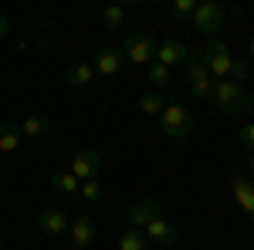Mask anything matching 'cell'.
<instances>
[{
	"mask_svg": "<svg viewBox=\"0 0 254 250\" xmlns=\"http://www.w3.org/2000/svg\"><path fill=\"white\" fill-rule=\"evenodd\" d=\"M210 105H214L220 115L237 118V115H244V112L254 108V95L244 85H237V81H214V88H210Z\"/></svg>",
	"mask_w": 254,
	"mask_h": 250,
	"instance_id": "1",
	"label": "cell"
},
{
	"mask_svg": "<svg viewBox=\"0 0 254 250\" xmlns=\"http://www.w3.org/2000/svg\"><path fill=\"white\" fill-rule=\"evenodd\" d=\"M200 54H203V64H207V71H210L214 81H227V78L234 75V61L237 58L231 54V48H227L220 38H210Z\"/></svg>",
	"mask_w": 254,
	"mask_h": 250,
	"instance_id": "2",
	"label": "cell"
},
{
	"mask_svg": "<svg viewBox=\"0 0 254 250\" xmlns=\"http://www.w3.org/2000/svg\"><path fill=\"white\" fill-rule=\"evenodd\" d=\"M196 129V118L190 115V108H183L180 101H170L166 108H163V132L170 135L173 142H183V139H190Z\"/></svg>",
	"mask_w": 254,
	"mask_h": 250,
	"instance_id": "3",
	"label": "cell"
},
{
	"mask_svg": "<svg viewBox=\"0 0 254 250\" xmlns=\"http://www.w3.org/2000/svg\"><path fill=\"white\" fill-rule=\"evenodd\" d=\"M187 85H190V92L193 98L200 101H210V88H214V78L207 71V64H203V54L200 51H190V58H187Z\"/></svg>",
	"mask_w": 254,
	"mask_h": 250,
	"instance_id": "4",
	"label": "cell"
},
{
	"mask_svg": "<svg viewBox=\"0 0 254 250\" xmlns=\"http://www.w3.org/2000/svg\"><path fill=\"white\" fill-rule=\"evenodd\" d=\"M224 20H227V10H224L217 0H203V3H196V10H193V27L200 31V34H207V41L220 34Z\"/></svg>",
	"mask_w": 254,
	"mask_h": 250,
	"instance_id": "5",
	"label": "cell"
},
{
	"mask_svg": "<svg viewBox=\"0 0 254 250\" xmlns=\"http://www.w3.org/2000/svg\"><path fill=\"white\" fill-rule=\"evenodd\" d=\"M122 54L132 64H153L156 61V41L149 38L146 31H129L122 41Z\"/></svg>",
	"mask_w": 254,
	"mask_h": 250,
	"instance_id": "6",
	"label": "cell"
},
{
	"mask_svg": "<svg viewBox=\"0 0 254 250\" xmlns=\"http://www.w3.org/2000/svg\"><path fill=\"white\" fill-rule=\"evenodd\" d=\"M68 173L75 176L78 183H85V179H98V173H102V152H98V149H81V152H75Z\"/></svg>",
	"mask_w": 254,
	"mask_h": 250,
	"instance_id": "7",
	"label": "cell"
},
{
	"mask_svg": "<svg viewBox=\"0 0 254 250\" xmlns=\"http://www.w3.org/2000/svg\"><path fill=\"white\" fill-rule=\"evenodd\" d=\"M122 64H126V54H122V48H112V44L98 48V54L92 58V68L98 78H116L122 71Z\"/></svg>",
	"mask_w": 254,
	"mask_h": 250,
	"instance_id": "8",
	"label": "cell"
},
{
	"mask_svg": "<svg viewBox=\"0 0 254 250\" xmlns=\"http://www.w3.org/2000/svg\"><path fill=\"white\" fill-rule=\"evenodd\" d=\"M142 237L149 240V247L156 244V247H170V244H176V237H180V230H176L173 223L159 213V216H153L146 227H142Z\"/></svg>",
	"mask_w": 254,
	"mask_h": 250,
	"instance_id": "9",
	"label": "cell"
},
{
	"mask_svg": "<svg viewBox=\"0 0 254 250\" xmlns=\"http://www.w3.org/2000/svg\"><path fill=\"white\" fill-rule=\"evenodd\" d=\"M68 237H71V247H92L95 244V223H92V216H71V223H68Z\"/></svg>",
	"mask_w": 254,
	"mask_h": 250,
	"instance_id": "10",
	"label": "cell"
},
{
	"mask_svg": "<svg viewBox=\"0 0 254 250\" xmlns=\"http://www.w3.org/2000/svg\"><path fill=\"white\" fill-rule=\"evenodd\" d=\"M153 216H159V203H156V200H139V203H132V206H129L126 223H129V230H142Z\"/></svg>",
	"mask_w": 254,
	"mask_h": 250,
	"instance_id": "11",
	"label": "cell"
},
{
	"mask_svg": "<svg viewBox=\"0 0 254 250\" xmlns=\"http://www.w3.org/2000/svg\"><path fill=\"white\" fill-rule=\"evenodd\" d=\"M187 58H190V48L183 44V41H163V44H156V61L159 64H166V68H173V64H187Z\"/></svg>",
	"mask_w": 254,
	"mask_h": 250,
	"instance_id": "12",
	"label": "cell"
},
{
	"mask_svg": "<svg viewBox=\"0 0 254 250\" xmlns=\"http://www.w3.org/2000/svg\"><path fill=\"white\" fill-rule=\"evenodd\" d=\"M68 223H71V216L64 210H44L38 216V230L44 237H61V233H68Z\"/></svg>",
	"mask_w": 254,
	"mask_h": 250,
	"instance_id": "13",
	"label": "cell"
},
{
	"mask_svg": "<svg viewBox=\"0 0 254 250\" xmlns=\"http://www.w3.org/2000/svg\"><path fill=\"white\" fill-rule=\"evenodd\" d=\"M231 190H234L237 206L254 220V179H244L241 173H234V176H231Z\"/></svg>",
	"mask_w": 254,
	"mask_h": 250,
	"instance_id": "14",
	"label": "cell"
},
{
	"mask_svg": "<svg viewBox=\"0 0 254 250\" xmlns=\"http://www.w3.org/2000/svg\"><path fill=\"white\" fill-rule=\"evenodd\" d=\"M20 139H24V135H20V125H17V122H10V118H3V122H0V152H3V155L17 152Z\"/></svg>",
	"mask_w": 254,
	"mask_h": 250,
	"instance_id": "15",
	"label": "cell"
},
{
	"mask_svg": "<svg viewBox=\"0 0 254 250\" xmlns=\"http://www.w3.org/2000/svg\"><path fill=\"white\" fill-rule=\"evenodd\" d=\"M17 125H20V135L41 139V135H48V129H51V118L44 115V112H31V115L24 118V122H17Z\"/></svg>",
	"mask_w": 254,
	"mask_h": 250,
	"instance_id": "16",
	"label": "cell"
},
{
	"mask_svg": "<svg viewBox=\"0 0 254 250\" xmlns=\"http://www.w3.org/2000/svg\"><path fill=\"white\" fill-rule=\"evenodd\" d=\"M95 68H92V61H78V64H71L68 68V75H64V81L71 85V88H85V85H92L95 81Z\"/></svg>",
	"mask_w": 254,
	"mask_h": 250,
	"instance_id": "17",
	"label": "cell"
},
{
	"mask_svg": "<svg viewBox=\"0 0 254 250\" xmlns=\"http://www.w3.org/2000/svg\"><path fill=\"white\" fill-rule=\"evenodd\" d=\"M129 10H132V3H112V7L102 10V24H105L109 31H119V27H126Z\"/></svg>",
	"mask_w": 254,
	"mask_h": 250,
	"instance_id": "18",
	"label": "cell"
},
{
	"mask_svg": "<svg viewBox=\"0 0 254 250\" xmlns=\"http://www.w3.org/2000/svg\"><path fill=\"white\" fill-rule=\"evenodd\" d=\"M166 105L170 101L163 98V92H146V95L139 98V112H146V115H163Z\"/></svg>",
	"mask_w": 254,
	"mask_h": 250,
	"instance_id": "19",
	"label": "cell"
},
{
	"mask_svg": "<svg viewBox=\"0 0 254 250\" xmlns=\"http://www.w3.org/2000/svg\"><path fill=\"white\" fill-rule=\"evenodd\" d=\"M170 71H173V68H166V64H159V61H153V64L146 68V81L153 85V92H159V88L170 85Z\"/></svg>",
	"mask_w": 254,
	"mask_h": 250,
	"instance_id": "20",
	"label": "cell"
},
{
	"mask_svg": "<svg viewBox=\"0 0 254 250\" xmlns=\"http://www.w3.org/2000/svg\"><path fill=\"white\" fill-rule=\"evenodd\" d=\"M51 186H55L58 193H64V196H78V190H81V183H78V179H75L71 173H68V169H64V173H55V176H51Z\"/></svg>",
	"mask_w": 254,
	"mask_h": 250,
	"instance_id": "21",
	"label": "cell"
},
{
	"mask_svg": "<svg viewBox=\"0 0 254 250\" xmlns=\"http://www.w3.org/2000/svg\"><path fill=\"white\" fill-rule=\"evenodd\" d=\"M78 196L85 200V203H102V200H105V186H102V179H85L81 190H78Z\"/></svg>",
	"mask_w": 254,
	"mask_h": 250,
	"instance_id": "22",
	"label": "cell"
},
{
	"mask_svg": "<svg viewBox=\"0 0 254 250\" xmlns=\"http://www.w3.org/2000/svg\"><path fill=\"white\" fill-rule=\"evenodd\" d=\"M119 250H149V240L142 237V230H126L119 237Z\"/></svg>",
	"mask_w": 254,
	"mask_h": 250,
	"instance_id": "23",
	"label": "cell"
},
{
	"mask_svg": "<svg viewBox=\"0 0 254 250\" xmlns=\"http://www.w3.org/2000/svg\"><path fill=\"white\" fill-rule=\"evenodd\" d=\"M193 10H196V0H173V3H170V14H173L176 20L193 17Z\"/></svg>",
	"mask_w": 254,
	"mask_h": 250,
	"instance_id": "24",
	"label": "cell"
},
{
	"mask_svg": "<svg viewBox=\"0 0 254 250\" xmlns=\"http://www.w3.org/2000/svg\"><path fill=\"white\" fill-rule=\"evenodd\" d=\"M248 78H251V64H248V61H234V75L227 78V81H237V85H241V81H248Z\"/></svg>",
	"mask_w": 254,
	"mask_h": 250,
	"instance_id": "25",
	"label": "cell"
},
{
	"mask_svg": "<svg viewBox=\"0 0 254 250\" xmlns=\"http://www.w3.org/2000/svg\"><path fill=\"white\" fill-rule=\"evenodd\" d=\"M241 146H244L248 152H254V122H251V125H244V129H241Z\"/></svg>",
	"mask_w": 254,
	"mask_h": 250,
	"instance_id": "26",
	"label": "cell"
},
{
	"mask_svg": "<svg viewBox=\"0 0 254 250\" xmlns=\"http://www.w3.org/2000/svg\"><path fill=\"white\" fill-rule=\"evenodd\" d=\"M7 31H10V17L0 14V38H7Z\"/></svg>",
	"mask_w": 254,
	"mask_h": 250,
	"instance_id": "27",
	"label": "cell"
},
{
	"mask_svg": "<svg viewBox=\"0 0 254 250\" xmlns=\"http://www.w3.org/2000/svg\"><path fill=\"white\" fill-rule=\"evenodd\" d=\"M248 54L254 58V34H251V41H248Z\"/></svg>",
	"mask_w": 254,
	"mask_h": 250,
	"instance_id": "28",
	"label": "cell"
},
{
	"mask_svg": "<svg viewBox=\"0 0 254 250\" xmlns=\"http://www.w3.org/2000/svg\"><path fill=\"white\" fill-rule=\"evenodd\" d=\"M248 166H251V176H254V152H251V162H248Z\"/></svg>",
	"mask_w": 254,
	"mask_h": 250,
	"instance_id": "29",
	"label": "cell"
},
{
	"mask_svg": "<svg viewBox=\"0 0 254 250\" xmlns=\"http://www.w3.org/2000/svg\"><path fill=\"white\" fill-rule=\"evenodd\" d=\"M0 250H3V244H0Z\"/></svg>",
	"mask_w": 254,
	"mask_h": 250,
	"instance_id": "30",
	"label": "cell"
},
{
	"mask_svg": "<svg viewBox=\"0 0 254 250\" xmlns=\"http://www.w3.org/2000/svg\"><path fill=\"white\" fill-rule=\"evenodd\" d=\"M71 250H78V247H71Z\"/></svg>",
	"mask_w": 254,
	"mask_h": 250,
	"instance_id": "31",
	"label": "cell"
}]
</instances>
